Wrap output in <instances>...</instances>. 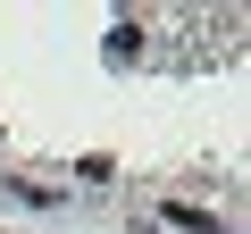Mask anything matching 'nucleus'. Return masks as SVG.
<instances>
[]
</instances>
